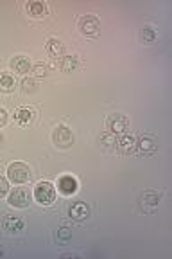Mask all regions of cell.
Wrapping results in <instances>:
<instances>
[{
	"label": "cell",
	"mask_w": 172,
	"mask_h": 259,
	"mask_svg": "<svg viewBox=\"0 0 172 259\" xmlns=\"http://www.w3.org/2000/svg\"><path fill=\"white\" fill-rule=\"evenodd\" d=\"M31 178V167L24 162H13L8 167V180L13 184H25Z\"/></svg>",
	"instance_id": "cell-1"
},
{
	"label": "cell",
	"mask_w": 172,
	"mask_h": 259,
	"mask_svg": "<svg viewBox=\"0 0 172 259\" xmlns=\"http://www.w3.org/2000/svg\"><path fill=\"white\" fill-rule=\"evenodd\" d=\"M34 200L40 205H50L56 200V187L50 182H38L34 187Z\"/></svg>",
	"instance_id": "cell-2"
},
{
	"label": "cell",
	"mask_w": 172,
	"mask_h": 259,
	"mask_svg": "<svg viewBox=\"0 0 172 259\" xmlns=\"http://www.w3.org/2000/svg\"><path fill=\"white\" fill-rule=\"evenodd\" d=\"M106 128L113 135H124L129 128V121L124 113H111L106 119Z\"/></svg>",
	"instance_id": "cell-3"
},
{
	"label": "cell",
	"mask_w": 172,
	"mask_h": 259,
	"mask_svg": "<svg viewBox=\"0 0 172 259\" xmlns=\"http://www.w3.org/2000/svg\"><path fill=\"white\" fill-rule=\"evenodd\" d=\"M74 134L72 130H68L67 126H56L52 132V142L60 148V150H67L74 144Z\"/></svg>",
	"instance_id": "cell-4"
},
{
	"label": "cell",
	"mask_w": 172,
	"mask_h": 259,
	"mask_svg": "<svg viewBox=\"0 0 172 259\" xmlns=\"http://www.w3.org/2000/svg\"><path fill=\"white\" fill-rule=\"evenodd\" d=\"M8 202H9V205L16 207V209H27L29 203H31V193H29L25 187H15V189L9 193Z\"/></svg>",
	"instance_id": "cell-5"
},
{
	"label": "cell",
	"mask_w": 172,
	"mask_h": 259,
	"mask_svg": "<svg viewBox=\"0 0 172 259\" xmlns=\"http://www.w3.org/2000/svg\"><path fill=\"white\" fill-rule=\"evenodd\" d=\"M77 29L86 36H95L97 32L100 31V20L93 15H84L77 22Z\"/></svg>",
	"instance_id": "cell-6"
},
{
	"label": "cell",
	"mask_w": 172,
	"mask_h": 259,
	"mask_svg": "<svg viewBox=\"0 0 172 259\" xmlns=\"http://www.w3.org/2000/svg\"><path fill=\"white\" fill-rule=\"evenodd\" d=\"M58 191L65 196H72L74 193L77 191L79 187V182H77V178L72 177V175H63V177L58 178Z\"/></svg>",
	"instance_id": "cell-7"
},
{
	"label": "cell",
	"mask_w": 172,
	"mask_h": 259,
	"mask_svg": "<svg viewBox=\"0 0 172 259\" xmlns=\"http://www.w3.org/2000/svg\"><path fill=\"white\" fill-rule=\"evenodd\" d=\"M136 150L144 155H151L158 150V141L154 135H138L136 137Z\"/></svg>",
	"instance_id": "cell-8"
},
{
	"label": "cell",
	"mask_w": 172,
	"mask_h": 259,
	"mask_svg": "<svg viewBox=\"0 0 172 259\" xmlns=\"http://www.w3.org/2000/svg\"><path fill=\"white\" fill-rule=\"evenodd\" d=\"M117 151L122 155H131L136 151V137L129 134H124L120 139H117Z\"/></svg>",
	"instance_id": "cell-9"
},
{
	"label": "cell",
	"mask_w": 172,
	"mask_h": 259,
	"mask_svg": "<svg viewBox=\"0 0 172 259\" xmlns=\"http://www.w3.org/2000/svg\"><path fill=\"white\" fill-rule=\"evenodd\" d=\"M140 209L145 210V212H152V210L158 207V202H160V194L154 193V191H147V193L140 194Z\"/></svg>",
	"instance_id": "cell-10"
},
{
	"label": "cell",
	"mask_w": 172,
	"mask_h": 259,
	"mask_svg": "<svg viewBox=\"0 0 172 259\" xmlns=\"http://www.w3.org/2000/svg\"><path fill=\"white\" fill-rule=\"evenodd\" d=\"M34 117H36V112H34L32 108H29V106H22V108H16V112H15V121L18 122L20 126L31 124V122L34 121Z\"/></svg>",
	"instance_id": "cell-11"
},
{
	"label": "cell",
	"mask_w": 172,
	"mask_h": 259,
	"mask_svg": "<svg viewBox=\"0 0 172 259\" xmlns=\"http://www.w3.org/2000/svg\"><path fill=\"white\" fill-rule=\"evenodd\" d=\"M68 212H70V218L76 220V222H84V220L90 216V207L84 202H76V203H72V207H70Z\"/></svg>",
	"instance_id": "cell-12"
},
{
	"label": "cell",
	"mask_w": 172,
	"mask_h": 259,
	"mask_svg": "<svg viewBox=\"0 0 172 259\" xmlns=\"http://www.w3.org/2000/svg\"><path fill=\"white\" fill-rule=\"evenodd\" d=\"M4 229L11 234H16V232H22L25 229V222L18 216H6L4 218Z\"/></svg>",
	"instance_id": "cell-13"
},
{
	"label": "cell",
	"mask_w": 172,
	"mask_h": 259,
	"mask_svg": "<svg viewBox=\"0 0 172 259\" xmlns=\"http://www.w3.org/2000/svg\"><path fill=\"white\" fill-rule=\"evenodd\" d=\"M47 53L52 58H63L65 56V44L58 38H48L47 41Z\"/></svg>",
	"instance_id": "cell-14"
},
{
	"label": "cell",
	"mask_w": 172,
	"mask_h": 259,
	"mask_svg": "<svg viewBox=\"0 0 172 259\" xmlns=\"http://www.w3.org/2000/svg\"><path fill=\"white\" fill-rule=\"evenodd\" d=\"M11 69L15 70V72L18 74H27L29 70L32 69V65H31V60L25 56H15L11 60Z\"/></svg>",
	"instance_id": "cell-15"
},
{
	"label": "cell",
	"mask_w": 172,
	"mask_h": 259,
	"mask_svg": "<svg viewBox=\"0 0 172 259\" xmlns=\"http://www.w3.org/2000/svg\"><path fill=\"white\" fill-rule=\"evenodd\" d=\"M25 9H27V13L32 18H43V16L47 15V6H45L43 2H38V0L29 2V4L25 6Z\"/></svg>",
	"instance_id": "cell-16"
},
{
	"label": "cell",
	"mask_w": 172,
	"mask_h": 259,
	"mask_svg": "<svg viewBox=\"0 0 172 259\" xmlns=\"http://www.w3.org/2000/svg\"><path fill=\"white\" fill-rule=\"evenodd\" d=\"M16 89V79L11 74H2L0 76V92L2 94H11Z\"/></svg>",
	"instance_id": "cell-17"
},
{
	"label": "cell",
	"mask_w": 172,
	"mask_h": 259,
	"mask_svg": "<svg viewBox=\"0 0 172 259\" xmlns=\"http://www.w3.org/2000/svg\"><path fill=\"white\" fill-rule=\"evenodd\" d=\"M99 144L104 151H113L117 148V137L113 134H109V132H106V134H102L99 137Z\"/></svg>",
	"instance_id": "cell-18"
},
{
	"label": "cell",
	"mask_w": 172,
	"mask_h": 259,
	"mask_svg": "<svg viewBox=\"0 0 172 259\" xmlns=\"http://www.w3.org/2000/svg\"><path fill=\"white\" fill-rule=\"evenodd\" d=\"M61 69L65 72H76L79 69V58L77 56H65L63 63H61Z\"/></svg>",
	"instance_id": "cell-19"
},
{
	"label": "cell",
	"mask_w": 172,
	"mask_h": 259,
	"mask_svg": "<svg viewBox=\"0 0 172 259\" xmlns=\"http://www.w3.org/2000/svg\"><path fill=\"white\" fill-rule=\"evenodd\" d=\"M22 92L24 94H34L38 92V83L36 79H32V77H25L22 81Z\"/></svg>",
	"instance_id": "cell-20"
},
{
	"label": "cell",
	"mask_w": 172,
	"mask_h": 259,
	"mask_svg": "<svg viewBox=\"0 0 172 259\" xmlns=\"http://www.w3.org/2000/svg\"><path fill=\"white\" fill-rule=\"evenodd\" d=\"M32 72H34V76H36V77H47L48 67H47V65H43V63H38V65H34V67H32Z\"/></svg>",
	"instance_id": "cell-21"
},
{
	"label": "cell",
	"mask_w": 172,
	"mask_h": 259,
	"mask_svg": "<svg viewBox=\"0 0 172 259\" xmlns=\"http://www.w3.org/2000/svg\"><path fill=\"white\" fill-rule=\"evenodd\" d=\"M142 38H144V41H147V44H152L158 36H156V32H154V29L145 27L144 32H142Z\"/></svg>",
	"instance_id": "cell-22"
},
{
	"label": "cell",
	"mask_w": 172,
	"mask_h": 259,
	"mask_svg": "<svg viewBox=\"0 0 172 259\" xmlns=\"http://www.w3.org/2000/svg\"><path fill=\"white\" fill-rule=\"evenodd\" d=\"M58 238L63 239V241L70 239V238H72V229H70V227H67V225L60 227V231H58Z\"/></svg>",
	"instance_id": "cell-23"
},
{
	"label": "cell",
	"mask_w": 172,
	"mask_h": 259,
	"mask_svg": "<svg viewBox=\"0 0 172 259\" xmlns=\"http://www.w3.org/2000/svg\"><path fill=\"white\" fill-rule=\"evenodd\" d=\"M9 194V180L4 177H0V200Z\"/></svg>",
	"instance_id": "cell-24"
},
{
	"label": "cell",
	"mask_w": 172,
	"mask_h": 259,
	"mask_svg": "<svg viewBox=\"0 0 172 259\" xmlns=\"http://www.w3.org/2000/svg\"><path fill=\"white\" fill-rule=\"evenodd\" d=\"M6 122H8V112L4 108H0V128L6 126Z\"/></svg>",
	"instance_id": "cell-25"
},
{
	"label": "cell",
	"mask_w": 172,
	"mask_h": 259,
	"mask_svg": "<svg viewBox=\"0 0 172 259\" xmlns=\"http://www.w3.org/2000/svg\"><path fill=\"white\" fill-rule=\"evenodd\" d=\"M2 142H4V135L0 134V144H2Z\"/></svg>",
	"instance_id": "cell-26"
},
{
	"label": "cell",
	"mask_w": 172,
	"mask_h": 259,
	"mask_svg": "<svg viewBox=\"0 0 172 259\" xmlns=\"http://www.w3.org/2000/svg\"><path fill=\"white\" fill-rule=\"evenodd\" d=\"M0 255H2V250H0Z\"/></svg>",
	"instance_id": "cell-27"
}]
</instances>
